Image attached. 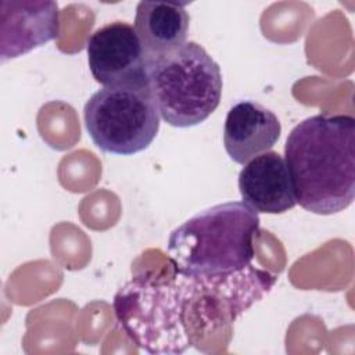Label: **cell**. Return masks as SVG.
Instances as JSON below:
<instances>
[{"label": "cell", "instance_id": "cell-1", "mask_svg": "<svg viewBox=\"0 0 355 355\" xmlns=\"http://www.w3.org/2000/svg\"><path fill=\"white\" fill-rule=\"evenodd\" d=\"M277 276L252 263L230 273L140 272L114 297L121 329L148 354H183L232 336L239 316L268 294Z\"/></svg>", "mask_w": 355, "mask_h": 355}, {"label": "cell", "instance_id": "cell-2", "mask_svg": "<svg viewBox=\"0 0 355 355\" xmlns=\"http://www.w3.org/2000/svg\"><path fill=\"white\" fill-rule=\"evenodd\" d=\"M297 204L318 215L349 207L355 197V119L313 115L295 125L284 146Z\"/></svg>", "mask_w": 355, "mask_h": 355}, {"label": "cell", "instance_id": "cell-3", "mask_svg": "<svg viewBox=\"0 0 355 355\" xmlns=\"http://www.w3.org/2000/svg\"><path fill=\"white\" fill-rule=\"evenodd\" d=\"M259 215L243 201L205 208L172 230L168 257L172 269L191 275H219L251 265Z\"/></svg>", "mask_w": 355, "mask_h": 355}, {"label": "cell", "instance_id": "cell-4", "mask_svg": "<svg viewBox=\"0 0 355 355\" xmlns=\"http://www.w3.org/2000/svg\"><path fill=\"white\" fill-rule=\"evenodd\" d=\"M147 76L159 115L171 126H196L219 105L220 68L196 42L148 60Z\"/></svg>", "mask_w": 355, "mask_h": 355}, {"label": "cell", "instance_id": "cell-5", "mask_svg": "<svg viewBox=\"0 0 355 355\" xmlns=\"http://www.w3.org/2000/svg\"><path fill=\"white\" fill-rule=\"evenodd\" d=\"M86 130L103 151L133 155L150 147L159 130V111L150 85L108 86L83 108Z\"/></svg>", "mask_w": 355, "mask_h": 355}, {"label": "cell", "instance_id": "cell-6", "mask_svg": "<svg viewBox=\"0 0 355 355\" xmlns=\"http://www.w3.org/2000/svg\"><path fill=\"white\" fill-rule=\"evenodd\" d=\"M86 51L90 72L104 87L148 83V58L133 25H103L89 36Z\"/></svg>", "mask_w": 355, "mask_h": 355}, {"label": "cell", "instance_id": "cell-7", "mask_svg": "<svg viewBox=\"0 0 355 355\" xmlns=\"http://www.w3.org/2000/svg\"><path fill=\"white\" fill-rule=\"evenodd\" d=\"M60 33V8L55 1H0V60L28 54L54 40Z\"/></svg>", "mask_w": 355, "mask_h": 355}, {"label": "cell", "instance_id": "cell-8", "mask_svg": "<svg viewBox=\"0 0 355 355\" xmlns=\"http://www.w3.org/2000/svg\"><path fill=\"white\" fill-rule=\"evenodd\" d=\"M239 190L243 202L258 214H283L297 204L286 159L270 150L244 164L239 173Z\"/></svg>", "mask_w": 355, "mask_h": 355}, {"label": "cell", "instance_id": "cell-9", "mask_svg": "<svg viewBox=\"0 0 355 355\" xmlns=\"http://www.w3.org/2000/svg\"><path fill=\"white\" fill-rule=\"evenodd\" d=\"M280 133V121L270 110L245 100L234 104L226 115L223 146L232 161L244 165L269 151Z\"/></svg>", "mask_w": 355, "mask_h": 355}, {"label": "cell", "instance_id": "cell-10", "mask_svg": "<svg viewBox=\"0 0 355 355\" xmlns=\"http://www.w3.org/2000/svg\"><path fill=\"white\" fill-rule=\"evenodd\" d=\"M186 3L143 0L136 7L135 29L148 60L186 43L190 17Z\"/></svg>", "mask_w": 355, "mask_h": 355}]
</instances>
